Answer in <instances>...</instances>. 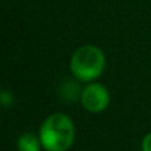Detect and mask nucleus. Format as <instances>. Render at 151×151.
I'll return each mask as SVG.
<instances>
[{"label":"nucleus","mask_w":151,"mask_h":151,"mask_svg":"<svg viewBox=\"0 0 151 151\" xmlns=\"http://www.w3.org/2000/svg\"><path fill=\"white\" fill-rule=\"evenodd\" d=\"M74 135L73 120L62 113H55L43 122L39 138L47 151H67L74 142Z\"/></svg>","instance_id":"f257e3e1"},{"label":"nucleus","mask_w":151,"mask_h":151,"mask_svg":"<svg viewBox=\"0 0 151 151\" xmlns=\"http://www.w3.org/2000/svg\"><path fill=\"white\" fill-rule=\"evenodd\" d=\"M70 68L73 76L80 82H93L105 68V56L102 50L93 45L79 47L71 56Z\"/></svg>","instance_id":"f03ea898"},{"label":"nucleus","mask_w":151,"mask_h":151,"mask_svg":"<svg viewBox=\"0 0 151 151\" xmlns=\"http://www.w3.org/2000/svg\"><path fill=\"white\" fill-rule=\"evenodd\" d=\"M82 105L89 113H101L110 104V92L101 83H88L80 92Z\"/></svg>","instance_id":"7ed1b4c3"},{"label":"nucleus","mask_w":151,"mask_h":151,"mask_svg":"<svg viewBox=\"0 0 151 151\" xmlns=\"http://www.w3.org/2000/svg\"><path fill=\"white\" fill-rule=\"evenodd\" d=\"M42 141L33 133H24L18 139V150L19 151H40Z\"/></svg>","instance_id":"20e7f679"},{"label":"nucleus","mask_w":151,"mask_h":151,"mask_svg":"<svg viewBox=\"0 0 151 151\" xmlns=\"http://www.w3.org/2000/svg\"><path fill=\"white\" fill-rule=\"evenodd\" d=\"M142 151H151V132L142 141Z\"/></svg>","instance_id":"39448f33"},{"label":"nucleus","mask_w":151,"mask_h":151,"mask_svg":"<svg viewBox=\"0 0 151 151\" xmlns=\"http://www.w3.org/2000/svg\"><path fill=\"white\" fill-rule=\"evenodd\" d=\"M9 99H12V96H9V92H8V91H3V92H2V104H3L5 107L9 105Z\"/></svg>","instance_id":"423d86ee"}]
</instances>
